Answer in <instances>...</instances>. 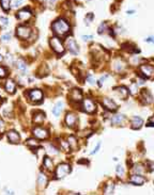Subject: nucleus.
Returning <instances> with one entry per match:
<instances>
[{
	"mask_svg": "<svg viewBox=\"0 0 154 195\" xmlns=\"http://www.w3.org/2000/svg\"><path fill=\"white\" fill-rule=\"evenodd\" d=\"M143 124V120L140 118L139 116H133L131 118V126L133 129H139L141 128V126Z\"/></svg>",
	"mask_w": 154,
	"mask_h": 195,
	"instance_id": "16",
	"label": "nucleus"
},
{
	"mask_svg": "<svg viewBox=\"0 0 154 195\" xmlns=\"http://www.w3.org/2000/svg\"><path fill=\"white\" fill-rule=\"evenodd\" d=\"M28 97L32 103H39L43 100V97H44V94L41 90L39 89H34L31 90L28 92Z\"/></svg>",
	"mask_w": 154,
	"mask_h": 195,
	"instance_id": "4",
	"label": "nucleus"
},
{
	"mask_svg": "<svg viewBox=\"0 0 154 195\" xmlns=\"http://www.w3.org/2000/svg\"><path fill=\"white\" fill-rule=\"evenodd\" d=\"M33 135L39 140H45L48 138V131L42 127H35L32 131Z\"/></svg>",
	"mask_w": 154,
	"mask_h": 195,
	"instance_id": "7",
	"label": "nucleus"
},
{
	"mask_svg": "<svg viewBox=\"0 0 154 195\" xmlns=\"http://www.w3.org/2000/svg\"><path fill=\"white\" fill-rule=\"evenodd\" d=\"M2 60H3V58H2V56H1V54H0V62L2 61Z\"/></svg>",
	"mask_w": 154,
	"mask_h": 195,
	"instance_id": "50",
	"label": "nucleus"
},
{
	"mask_svg": "<svg viewBox=\"0 0 154 195\" xmlns=\"http://www.w3.org/2000/svg\"><path fill=\"white\" fill-rule=\"evenodd\" d=\"M62 108H63V103H62L61 101H58V103L55 105V107L53 108L54 115H56V116L60 115V113H61V111H62Z\"/></svg>",
	"mask_w": 154,
	"mask_h": 195,
	"instance_id": "23",
	"label": "nucleus"
},
{
	"mask_svg": "<svg viewBox=\"0 0 154 195\" xmlns=\"http://www.w3.org/2000/svg\"><path fill=\"white\" fill-rule=\"evenodd\" d=\"M129 92L132 93V94H136L138 91V85L137 83H132V85L129 87Z\"/></svg>",
	"mask_w": 154,
	"mask_h": 195,
	"instance_id": "37",
	"label": "nucleus"
},
{
	"mask_svg": "<svg viewBox=\"0 0 154 195\" xmlns=\"http://www.w3.org/2000/svg\"><path fill=\"white\" fill-rule=\"evenodd\" d=\"M114 189H115V184L112 182H108L105 187V190H104V193L105 194H112L114 193Z\"/></svg>",
	"mask_w": 154,
	"mask_h": 195,
	"instance_id": "25",
	"label": "nucleus"
},
{
	"mask_svg": "<svg viewBox=\"0 0 154 195\" xmlns=\"http://www.w3.org/2000/svg\"><path fill=\"white\" fill-rule=\"evenodd\" d=\"M143 166H141V165H135L134 167V171H135V173L136 174H141L143 172Z\"/></svg>",
	"mask_w": 154,
	"mask_h": 195,
	"instance_id": "39",
	"label": "nucleus"
},
{
	"mask_svg": "<svg viewBox=\"0 0 154 195\" xmlns=\"http://www.w3.org/2000/svg\"><path fill=\"white\" fill-rule=\"evenodd\" d=\"M103 106L107 109V110H109V111H116L118 109V106L116 105V103L114 100H111L110 98H103Z\"/></svg>",
	"mask_w": 154,
	"mask_h": 195,
	"instance_id": "12",
	"label": "nucleus"
},
{
	"mask_svg": "<svg viewBox=\"0 0 154 195\" xmlns=\"http://www.w3.org/2000/svg\"><path fill=\"white\" fill-rule=\"evenodd\" d=\"M7 137H8V140L13 144H16V143L20 142V134L17 133L15 130H10L7 133Z\"/></svg>",
	"mask_w": 154,
	"mask_h": 195,
	"instance_id": "14",
	"label": "nucleus"
},
{
	"mask_svg": "<svg viewBox=\"0 0 154 195\" xmlns=\"http://www.w3.org/2000/svg\"><path fill=\"white\" fill-rule=\"evenodd\" d=\"M22 2H24V0H14L13 1V8L14 9H16V8H18V6H20L22 4Z\"/></svg>",
	"mask_w": 154,
	"mask_h": 195,
	"instance_id": "40",
	"label": "nucleus"
},
{
	"mask_svg": "<svg viewBox=\"0 0 154 195\" xmlns=\"http://www.w3.org/2000/svg\"><path fill=\"white\" fill-rule=\"evenodd\" d=\"M45 120V114L42 111H37L34 112L33 114V123L37 125H41Z\"/></svg>",
	"mask_w": 154,
	"mask_h": 195,
	"instance_id": "15",
	"label": "nucleus"
},
{
	"mask_svg": "<svg viewBox=\"0 0 154 195\" xmlns=\"http://www.w3.org/2000/svg\"><path fill=\"white\" fill-rule=\"evenodd\" d=\"M49 44H51V47L55 52L59 53V54H62L64 52V47L62 45V42L60 41L59 37L57 36H53L51 39H49Z\"/></svg>",
	"mask_w": 154,
	"mask_h": 195,
	"instance_id": "2",
	"label": "nucleus"
},
{
	"mask_svg": "<svg viewBox=\"0 0 154 195\" xmlns=\"http://www.w3.org/2000/svg\"><path fill=\"white\" fill-rule=\"evenodd\" d=\"M140 70L142 72V75L146 78L153 79L154 78V67L151 65H141L140 66Z\"/></svg>",
	"mask_w": 154,
	"mask_h": 195,
	"instance_id": "9",
	"label": "nucleus"
},
{
	"mask_svg": "<svg viewBox=\"0 0 154 195\" xmlns=\"http://www.w3.org/2000/svg\"><path fill=\"white\" fill-rule=\"evenodd\" d=\"M93 19V14L92 13H90V14H88L87 16H86V20H88V24H89L91 20Z\"/></svg>",
	"mask_w": 154,
	"mask_h": 195,
	"instance_id": "43",
	"label": "nucleus"
},
{
	"mask_svg": "<svg viewBox=\"0 0 154 195\" xmlns=\"http://www.w3.org/2000/svg\"><path fill=\"white\" fill-rule=\"evenodd\" d=\"M150 125H154V116L150 118Z\"/></svg>",
	"mask_w": 154,
	"mask_h": 195,
	"instance_id": "48",
	"label": "nucleus"
},
{
	"mask_svg": "<svg viewBox=\"0 0 154 195\" xmlns=\"http://www.w3.org/2000/svg\"><path fill=\"white\" fill-rule=\"evenodd\" d=\"M87 80H88V82H89L90 84H93V83H94V80H93L92 76H91V75H88V78H87Z\"/></svg>",
	"mask_w": 154,
	"mask_h": 195,
	"instance_id": "45",
	"label": "nucleus"
},
{
	"mask_svg": "<svg viewBox=\"0 0 154 195\" xmlns=\"http://www.w3.org/2000/svg\"><path fill=\"white\" fill-rule=\"evenodd\" d=\"M7 75H8V70L6 67L0 66V78H6Z\"/></svg>",
	"mask_w": 154,
	"mask_h": 195,
	"instance_id": "36",
	"label": "nucleus"
},
{
	"mask_svg": "<svg viewBox=\"0 0 154 195\" xmlns=\"http://www.w3.org/2000/svg\"><path fill=\"white\" fill-rule=\"evenodd\" d=\"M15 90H16V83L14 82V80L9 79L6 82V91L9 94H14Z\"/></svg>",
	"mask_w": 154,
	"mask_h": 195,
	"instance_id": "17",
	"label": "nucleus"
},
{
	"mask_svg": "<svg viewBox=\"0 0 154 195\" xmlns=\"http://www.w3.org/2000/svg\"><path fill=\"white\" fill-rule=\"evenodd\" d=\"M76 115L73 114V113H67V116H65V123L69 127H74V125L76 124Z\"/></svg>",
	"mask_w": 154,
	"mask_h": 195,
	"instance_id": "18",
	"label": "nucleus"
},
{
	"mask_svg": "<svg viewBox=\"0 0 154 195\" xmlns=\"http://www.w3.org/2000/svg\"><path fill=\"white\" fill-rule=\"evenodd\" d=\"M27 145L31 146V147H38V146H39V143H38V141H35V140H33V139H29L28 141H27Z\"/></svg>",
	"mask_w": 154,
	"mask_h": 195,
	"instance_id": "34",
	"label": "nucleus"
},
{
	"mask_svg": "<svg viewBox=\"0 0 154 195\" xmlns=\"http://www.w3.org/2000/svg\"><path fill=\"white\" fill-rule=\"evenodd\" d=\"M146 42L154 43V37H152V36H150V37H148V39H146Z\"/></svg>",
	"mask_w": 154,
	"mask_h": 195,
	"instance_id": "47",
	"label": "nucleus"
},
{
	"mask_svg": "<svg viewBox=\"0 0 154 195\" xmlns=\"http://www.w3.org/2000/svg\"><path fill=\"white\" fill-rule=\"evenodd\" d=\"M67 142H69V145H70L71 148H73V149H76L77 147V142H76V139L74 137H70L69 140H67Z\"/></svg>",
	"mask_w": 154,
	"mask_h": 195,
	"instance_id": "30",
	"label": "nucleus"
},
{
	"mask_svg": "<svg viewBox=\"0 0 154 195\" xmlns=\"http://www.w3.org/2000/svg\"><path fill=\"white\" fill-rule=\"evenodd\" d=\"M51 29H53L54 33L57 34L58 36H65L67 33H70L71 27L70 24L64 18H58L51 24Z\"/></svg>",
	"mask_w": 154,
	"mask_h": 195,
	"instance_id": "1",
	"label": "nucleus"
},
{
	"mask_svg": "<svg viewBox=\"0 0 154 195\" xmlns=\"http://www.w3.org/2000/svg\"><path fill=\"white\" fill-rule=\"evenodd\" d=\"M17 68L20 70H22V72H25L26 70H27V64H26V62L22 60V59H20L18 61H17Z\"/></svg>",
	"mask_w": 154,
	"mask_h": 195,
	"instance_id": "26",
	"label": "nucleus"
},
{
	"mask_svg": "<svg viewBox=\"0 0 154 195\" xmlns=\"http://www.w3.org/2000/svg\"><path fill=\"white\" fill-rule=\"evenodd\" d=\"M124 66H125V64H124L123 62H121L120 60H118V61L115 62V70H117V72H121V70L124 68Z\"/></svg>",
	"mask_w": 154,
	"mask_h": 195,
	"instance_id": "28",
	"label": "nucleus"
},
{
	"mask_svg": "<svg viewBox=\"0 0 154 195\" xmlns=\"http://www.w3.org/2000/svg\"><path fill=\"white\" fill-rule=\"evenodd\" d=\"M91 39H92L91 35H82V39H84V41H90Z\"/></svg>",
	"mask_w": 154,
	"mask_h": 195,
	"instance_id": "46",
	"label": "nucleus"
},
{
	"mask_svg": "<svg viewBox=\"0 0 154 195\" xmlns=\"http://www.w3.org/2000/svg\"><path fill=\"white\" fill-rule=\"evenodd\" d=\"M142 98H145V103H147V105L153 103V97L148 91H142Z\"/></svg>",
	"mask_w": 154,
	"mask_h": 195,
	"instance_id": "24",
	"label": "nucleus"
},
{
	"mask_svg": "<svg viewBox=\"0 0 154 195\" xmlns=\"http://www.w3.org/2000/svg\"><path fill=\"white\" fill-rule=\"evenodd\" d=\"M43 164H44V167L46 170L48 171H53L54 170V164H53V161L49 157H45L44 160H43Z\"/></svg>",
	"mask_w": 154,
	"mask_h": 195,
	"instance_id": "22",
	"label": "nucleus"
},
{
	"mask_svg": "<svg viewBox=\"0 0 154 195\" xmlns=\"http://www.w3.org/2000/svg\"><path fill=\"white\" fill-rule=\"evenodd\" d=\"M127 14H134V11H127Z\"/></svg>",
	"mask_w": 154,
	"mask_h": 195,
	"instance_id": "49",
	"label": "nucleus"
},
{
	"mask_svg": "<svg viewBox=\"0 0 154 195\" xmlns=\"http://www.w3.org/2000/svg\"><path fill=\"white\" fill-rule=\"evenodd\" d=\"M124 120H125V115H123V114H118L111 117V123L115 124V125L123 123Z\"/></svg>",
	"mask_w": 154,
	"mask_h": 195,
	"instance_id": "20",
	"label": "nucleus"
},
{
	"mask_svg": "<svg viewBox=\"0 0 154 195\" xmlns=\"http://www.w3.org/2000/svg\"><path fill=\"white\" fill-rule=\"evenodd\" d=\"M2 103V98H1V96H0V105Z\"/></svg>",
	"mask_w": 154,
	"mask_h": 195,
	"instance_id": "51",
	"label": "nucleus"
},
{
	"mask_svg": "<svg viewBox=\"0 0 154 195\" xmlns=\"http://www.w3.org/2000/svg\"><path fill=\"white\" fill-rule=\"evenodd\" d=\"M100 147H101V143H98V145H96V147H95V149H94V151H92V153H91V155H94V153H96L98 151V149H100Z\"/></svg>",
	"mask_w": 154,
	"mask_h": 195,
	"instance_id": "44",
	"label": "nucleus"
},
{
	"mask_svg": "<svg viewBox=\"0 0 154 195\" xmlns=\"http://www.w3.org/2000/svg\"><path fill=\"white\" fill-rule=\"evenodd\" d=\"M6 130V124L2 120H0V134H2Z\"/></svg>",
	"mask_w": 154,
	"mask_h": 195,
	"instance_id": "41",
	"label": "nucleus"
},
{
	"mask_svg": "<svg viewBox=\"0 0 154 195\" xmlns=\"http://www.w3.org/2000/svg\"><path fill=\"white\" fill-rule=\"evenodd\" d=\"M147 168H148L150 172L154 171V163L153 162H148V166H147Z\"/></svg>",
	"mask_w": 154,
	"mask_h": 195,
	"instance_id": "42",
	"label": "nucleus"
},
{
	"mask_svg": "<svg viewBox=\"0 0 154 195\" xmlns=\"http://www.w3.org/2000/svg\"><path fill=\"white\" fill-rule=\"evenodd\" d=\"M82 107H84V110L87 113H94L96 110V105L94 101H92L89 98H86L84 101H82Z\"/></svg>",
	"mask_w": 154,
	"mask_h": 195,
	"instance_id": "6",
	"label": "nucleus"
},
{
	"mask_svg": "<svg viewBox=\"0 0 154 195\" xmlns=\"http://www.w3.org/2000/svg\"><path fill=\"white\" fill-rule=\"evenodd\" d=\"M57 0H44L45 6H48V8H54L55 4H56Z\"/></svg>",
	"mask_w": 154,
	"mask_h": 195,
	"instance_id": "35",
	"label": "nucleus"
},
{
	"mask_svg": "<svg viewBox=\"0 0 154 195\" xmlns=\"http://www.w3.org/2000/svg\"><path fill=\"white\" fill-rule=\"evenodd\" d=\"M108 29V25H107V22H103L100 25V27H98V34H102V33H104L105 31Z\"/></svg>",
	"mask_w": 154,
	"mask_h": 195,
	"instance_id": "29",
	"label": "nucleus"
},
{
	"mask_svg": "<svg viewBox=\"0 0 154 195\" xmlns=\"http://www.w3.org/2000/svg\"><path fill=\"white\" fill-rule=\"evenodd\" d=\"M16 17L22 22H27L32 17V12L29 9H22L16 14Z\"/></svg>",
	"mask_w": 154,
	"mask_h": 195,
	"instance_id": "8",
	"label": "nucleus"
},
{
	"mask_svg": "<svg viewBox=\"0 0 154 195\" xmlns=\"http://www.w3.org/2000/svg\"><path fill=\"white\" fill-rule=\"evenodd\" d=\"M116 172H117V175L119 177H123L124 176V168L123 166H121V165H118L117 168H116Z\"/></svg>",
	"mask_w": 154,
	"mask_h": 195,
	"instance_id": "33",
	"label": "nucleus"
},
{
	"mask_svg": "<svg viewBox=\"0 0 154 195\" xmlns=\"http://www.w3.org/2000/svg\"><path fill=\"white\" fill-rule=\"evenodd\" d=\"M0 39H1V41H2V42H9V41L11 39V33L3 34V35L0 37Z\"/></svg>",
	"mask_w": 154,
	"mask_h": 195,
	"instance_id": "38",
	"label": "nucleus"
},
{
	"mask_svg": "<svg viewBox=\"0 0 154 195\" xmlns=\"http://www.w3.org/2000/svg\"><path fill=\"white\" fill-rule=\"evenodd\" d=\"M31 34V29L27 26H18L16 29V35L20 37V39H29V36Z\"/></svg>",
	"mask_w": 154,
	"mask_h": 195,
	"instance_id": "5",
	"label": "nucleus"
},
{
	"mask_svg": "<svg viewBox=\"0 0 154 195\" xmlns=\"http://www.w3.org/2000/svg\"><path fill=\"white\" fill-rule=\"evenodd\" d=\"M115 90L117 91L118 93H119V95H120V96L123 98V99H125V98L129 96V91L126 89L125 87H117V89H115Z\"/></svg>",
	"mask_w": 154,
	"mask_h": 195,
	"instance_id": "21",
	"label": "nucleus"
},
{
	"mask_svg": "<svg viewBox=\"0 0 154 195\" xmlns=\"http://www.w3.org/2000/svg\"><path fill=\"white\" fill-rule=\"evenodd\" d=\"M0 4H1V8L4 10V11H9L10 10V4H11V0H0Z\"/></svg>",
	"mask_w": 154,
	"mask_h": 195,
	"instance_id": "27",
	"label": "nucleus"
},
{
	"mask_svg": "<svg viewBox=\"0 0 154 195\" xmlns=\"http://www.w3.org/2000/svg\"><path fill=\"white\" fill-rule=\"evenodd\" d=\"M70 172H71V165L67 164V163H61L56 168V178L58 179L63 178L67 175H69Z\"/></svg>",
	"mask_w": 154,
	"mask_h": 195,
	"instance_id": "3",
	"label": "nucleus"
},
{
	"mask_svg": "<svg viewBox=\"0 0 154 195\" xmlns=\"http://www.w3.org/2000/svg\"><path fill=\"white\" fill-rule=\"evenodd\" d=\"M38 184L40 188H45L47 184V176L43 173H40L38 176Z\"/></svg>",
	"mask_w": 154,
	"mask_h": 195,
	"instance_id": "19",
	"label": "nucleus"
},
{
	"mask_svg": "<svg viewBox=\"0 0 154 195\" xmlns=\"http://www.w3.org/2000/svg\"><path fill=\"white\" fill-rule=\"evenodd\" d=\"M8 25H9L8 18H7L6 16H0V27L4 28V27H7Z\"/></svg>",
	"mask_w": 154,
	"mask_h": 195,
	"instance_id": "31",
	"label": "nucleus"
},
{
	"mask_svg": "<svg viewBox=\"0 0 154 195\" xmlns=\"http://www.w3.org/2000/svg\"><path fill=\"white\" fill-rule=\"evenodd\" d=\"M69 97H70L71 101H73V103H79V101H81V99H82V93H81V91L79 89H73L71 91Z\"/></svg>",
	"mask_w": 154,
	"mask_h": 195,
	"instance_id": "11",
	"label": "nucleus"
},
{
	"mask_svg": "<svg viewBox=\"0 0 154 195\" xmlns=\"http://www.w3.org/2000/svg\"><path fill=\"white\" fill-rule=\"evenodd\" d=\"M47 153H49V155H57V153H59V151L57 149V148L54 147L53 145H48L47 146Z\"/></svg>",
	"mask_w": 154,
	"mask_h": 195,
	"instance_id": "32",
	"label": "nucleus"
},
{
	"mask_svg": "<svg viewBox=\"0 0 154 195\" xmlns=\"http://www.w3.org/2000/svg\"><path fill=\"white\" fill-rule=\"evenodd\" d=\"M67 49L70 51L72 54H78L79 52V48H78V45L77 43L75 42V39H67Z\"/></svg>",
	"mask_w": 154,
	"mask_h": 195,
	"instance_id": "10",
	"label": "nucleus"
},
{
	"mask_svg": "<svg viewBox=\"0 0 154 195\" xmlns=\"http://www.w3.org/2000/svg\"><path fill=\"white\" fill-rule=\"evenodd\" d=\"M146 181V179H145V177L143 176H141L140 174H135V175H133L131 178H129V182L133 184H138V186H141V184H143V182Z\"/></svg>",
	"mask_w": 154,
	"mask_h": 195,
	"instance_id": "13",
	"label": "nucleus"
}]
</instances>
